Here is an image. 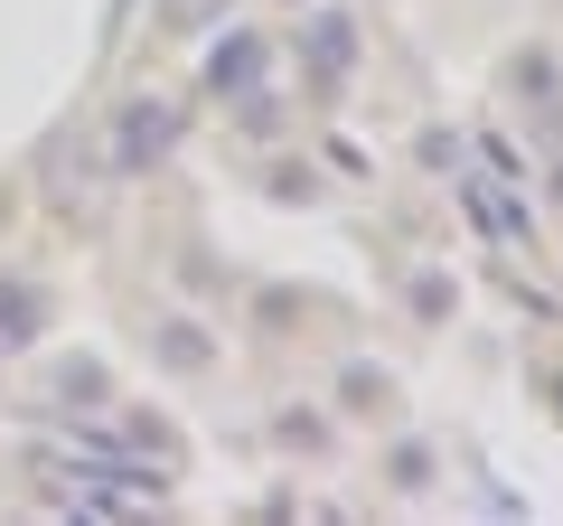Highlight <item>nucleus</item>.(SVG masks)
Returning a JSON list of instances; mask_svg holds the SVG:
<instances>
[{
    "instance_id": "obj_6",
    "label": "nucleus",
    "mask_w": 563,
    "mask_h": 526,
    "mask_svg": "<svg viewBox=\"0 0 563 526\" xmlns=\"http://www.w3.org/2000/svg\"><path fill=\"white\" fill-rule=\"evenodd\" d=\"M161 348L179 358V376H198V366H207V339H198L188 320H161Z\"/></svg>"
},
{
    "instance_id": "obj_4",
    "label": "nucleus",
    "mask_w": 563,
    "mask_h": 526,
    "mask_svg": "<svg viewBox=\"0 0 563 526\" xmlns=\"http://www.w3.org/2000/svg\"><path fill=\"white\" fill-rule=\"evenodd\" d=\"M38 329H47V292L38 283H0V358H20V348H38Z\"/></svg>"
},
{
    "instance_id": "obj_5",
    "label": "nucleus",
    "mask_w": 563,
    "mask_h": 526,
    "mask_svg": "<svg viewBox=\"0 0 563 526\" xmlns=\"http://www.w3.org/2000/svg\"><path fill=\"white\" fill-rule=\"evenodd\" d=\"M47 395H57V405H103L113 376H103V358H66L57 376H47Z\"/></svg>"
},
{
    "instance_id": "obj_2",
    "label": "nucleus",
    "mask_w": 563,
    "mask_h": 526,
    "mask_svg": "<svg viewBox=\"0 0 563 526\" xmlns=\"http://www.w3.org/2000/svg\"><path fill=\"white\" fill-rule=\"evenodd\" d=\"M263 66H273V47H263L254 29H225V39L207 47V95L217 103H263Z\"/></svg>"
},
{
    "instance_id": "obj_1",
    "label": "nucleus",
    "mask_w": 563,
    "mask_h": 526,
    "mask_svg": "<svg viewBox=\"0 0 563 526\" xmlns=\"http://www.w3.org/2000/svg\"><path fill=\"white\" fill-rule=\"evenodd\" d=\"M179 151V103L169 95H132L113 113V169H151V161H169Z\"/></svg>"
},
{
    "instance_id": "obj_7",
    "label": "nucleus",
    "mask_w": 563,
    "mask_h": 526,
    "mask_svg": "<svg viewBox=\"0 0 563 526\" xmlns=\"http://www.w3.org/2000/svg\"><path fill=\"white\" fill-rule=\"evenodd\" d=\"M291 10H301V0H291Z\"/></svg>"
},
{
    "instance_id": "obj_3",
    "label": "nucleus",
    "mask_w": 563,
    "mask_h": 526,
    "mask_svg": "<svg viewBox=\"0 0 563 526\" xmlns=\"http://www.w3.org/2000/svg\"><path fill=\"white\" fill-rule=\"evenodd\" d=\"M301 66H310L320 85H339L347 66H357V29H347L339 10H310V29H301Z\"/></svg>"
}]
</instances>
